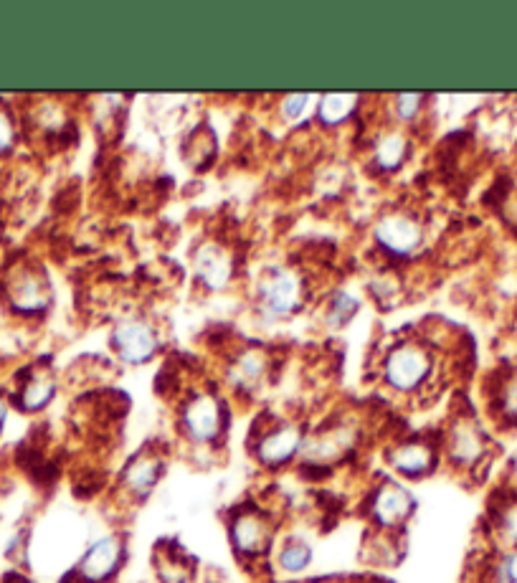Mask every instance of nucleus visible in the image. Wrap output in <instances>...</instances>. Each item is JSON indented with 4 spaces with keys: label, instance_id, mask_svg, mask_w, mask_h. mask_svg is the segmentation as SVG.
<instances>
[{
    "label": "nucleus",
    "instance_id": "nucleus-1",
    "mask_svg": "<svg viewBox=\"0 0 517 583\" xmlns=\"http://www.w3.org/2000/svg\"><path fill=\"white\" fill-rule=\"evenodd\" d=\"M431 355L429 350L421 345H401V348L391 350L383 363V376H386L388 386L396 391H416L424 386L426 378L431 376Z\"/></svg>",
    "mask_w": 517,
    "mask_h": 583
},
{
    "label": "nucleus",
    "instance_id": "nucleus-2",
    "mask_svg": "<svg viewBox=\"0 0 517 583\" xmlns=\"http://www.w3.org/2000/svg\"><path fill=\"white\" fill-rule=\"evenodd\" d=\"M8 302L13 310L23 312V315H33V312H44L51 305V287L46 282L44 274L33 272V269H21L8 279Z\"/></svg>",
    "mask_w": 517,
    "mask_h": 583
},
{
    "label": "nucleus",
    "instance_id": "nucleus-3",
    "mask_svg": "<svg viewBox=\"0 0 517 583\" xmlns=\"http://www.w3.org/2000/svg\"><path fill=\"white\" fill-rule=\"evenodd\" d=\"M112 348L125 363H145L158 350V335L147 322L125 320L112 333Z\"/></svg>",
    "mask_w": 517,
    "mask_h": 583
},
{
    "label": "nucleus",
    "instance_id": "nucleus-4",
    "mask_svg": "<svg viewBox=\"0 0 517 583\" xmlns=\"http://www.w3.org/2000/svg\"><path fill=\"white\" fill-rule=\"evenodd\" d=\"M259 297H262L264 310L272 312V315H289L292 310H297L302 300V284L300 279L294 277L287 269H274L267 279H262L259 284Z\"/></svg>",
    "mask_w": 517,
    "mask_h": 583
},
{
    "label": "nucleus",
    "instance_id": "nucleus-5",
    "mask_svg": "<svg viewBox=\"0 0 517 583\" xmlns=\"http://www.w3.org/2000/svg\"><path fill=\"white\" fill-rule=\"evenodd\" d=\"M376 239L383 249L393 251L398 257H406L421 244V226L403 213H391L378 221Z\"/></svg>",
    "mask_w": 517,
    "mask_h": 583
},
{
    "label": "nucleus",
    "instance_id": "nucleus-6",
    "mask_svg": "<svg viewBox=\"0 0 517 583\" xmlns=\"http://www.w3.org/2000/svg\"><path fill=\"white\" fill-rule=\"evenodd\" d=\"M122 563V543L115 535H104L87 551V556L79 563V576L84 581L102 583L120 568Z\"/></svg>",
    "mask_w": 517,
    "mask_h": 583
},
{
    "label": "nucleus",
    "instance_id": "nucleus-7",
    "mask_svg": "<svg viewBox=\"0 0 517 583\" xmlns=\"http://www.w3.org/2000/svg\"><path fill=\"white\" fill-rule=\"evenodd\" d=\"M183 424H186L188 434L196 442H211L216 439L218 429H221V409H218L216 398L211 396H196L183 411Z\"/></svg>",
    "mask_w": 517,
    "mask_h": 583
},
{
    "label": "nucleus",
    "instance_id": "nucleus-8",
    "mask_svg": "<svg viewBox=\"0 0 517 583\" xmlns=\"http://www.w3.org/2000/svg\"><path fill=\"white\" fill-rule=\"evenodd\" d=\"M193 269L206 287L221 289L231 279V257L213 241H206L193 254Z\"/></svg>",
    "mask_w": 517,
    "mask_h": 583
},
{
    "label": "nucleus",
    "instance_id": "nucleus-9",
    "mask_svg": "<svg viewBox=\"0 0 517 583\" xmlns=\"http://www.w3.org/2000/svg\"><path fill=\"white\" fill-rule=\"evenodd\" d=\"M414 510V497L398 485H386L373 500V515L381 525H396L406 520Z\"/></svg>",
    "mask_w": 517,
    "mask_h": 583
},
{
    "label": "nucleus",
    "instance_id": "nucleus-10",
    "mask_svg": "<svg viewBox=\"0 0 517 583\" xmlns=\"http://www.w3.org/2000/svg\"><path fill=\"white\" fill-rule=\"evenodd\" d=\"M302 444V434L297 426H284V429L272 431L259 444V459L267 464H284L297 454Z\"/></svg>",
    "mask_w": 517,
    "mask_h": 583
},
{
    "label": "nucleus",
    "instance_id": "nucleus-11",
    "mask_svg": "<svg viewBox=\"0 0 517 583\" xmlns=\"http://www.w3.org/2000/svg\"><path fill=\"white\" fill-rule=\"evenodd\" d=\"M231 540H234L236 551L246 553V556H254V553L264 551V545H267L269 540V530L262 518H256V515H241L234 523V528H231Z\"/></svg>",
    "mask_w": 517,
    "mask_h": 583
},
{
    "label": "nucleus",
    "instance_id": "nucleus-12",
    "mask_svg": "<svg viewBox=\"0 0 517 583\" xmlns=\"http://www.w3.org/2000/svg\"><path fill=\"white\" fill-rule=\"evenodd\" d=\"M56 396V381L49 373H33L18 391V406L21 411H41L51 404V398Z\"/></svg>",
    "mask_w": 517,
    "mask_h": 583
},
{
    "label": "nucleus",
    "instance_id": "nucleus-13",
    "mask_svg": "<svg viewBox=\"0 0 517 583\" xmlns=\"http://www.w3.org/2000/svg\"><path fill=\"white\" fill-rule=\"evenodd\" d=\"M391 462L401 475L421 477L426 475L431 469V464H434V454H431V449L426 447V444L409 442L401 444V447L391 454Z\"/></svg>",
    "mask_w": 517,
    "mask_h": 583
},
{
    "label": "nucleus",
    "instance_id": "nucleus-14",
    "mask_svg": "<svg viewBox=\"0 0 517 583\" xmlns=\"http://www.w3.org/2000/svg\"><path fill=\"white\" fill-rule=\"evenodd\" d=\"M358 97L355 94H325L317 104V115L325 125H340L343 120H348V115L355 109Z\"/></svg>",
    "mask_w": 517,
    "mask_h": 583
},
{
    "label": "nucleus",
    "instance_id": "nucleus-15",
    "mask_svg": "<svg viewBox=\"0 0 517 583\" xmlns=\"http://www.w3.org/2000/svg\"><path fill=\"white\" fill-rule=\"evenodd\" d=\"M158 480H160V464L155 462V459H140V462H135L130 469H127V475H125L127 487L140 497H145L147 492L153 490Z\"/></svg>",
    "mask_w": 517,
    "mask_h": 583
},
{
    "label": "nucleus",
    "instance_id": "nucleus-16",
    "mask_svg": "<svg viewBox=\"0 0 517 583\" xmlns=\"http://www.w3.org/2000/svg\"><path fill=\"white\" fill-rule=\"evenodd\" d=\"M452 454L459 459V462L469 464L482 454V436L474 426L462 424L454 429L452 434Z\"/></svg>",
    "mask_w": 517,
    "mask_h": 583
},
{
    "label": "nucleus",
    "instance_id": "nucleus-17",
    "mask_svg": "<svg viewBox=\"0 0 517 583\" xmlns=\"http://www.w3.org/2000/svg\"><path fill=\"white\" fill-rule=\"evenodd\" d=\"M406 153H409V142H406L403 135H396V132H393V135L381 137L376 145L378 168L396 170L398 165L403 163V158H406Z\"/></svg>",
    "mask_w": 517,
    "mask_h": 583
},
{
    "label": "nucleus",
    "instance_id": "nucleus-18",
    "mask_svg": "<svg viewBox=\"0 0 517 583\" xmlns=\"http://www.w3.org/2000/svg\"><path fill=\"white\" fill-rule=\"evenodd\" d=\"M310 561H312L310 545L300 543V540L284 545V551L279 553V566H282L287 573L305 571V568L310 566Z\"/></svg>",
    "mask_w": 517,
    "mask_h": 583
},
{
    "label": "nucleus",
    "instance_id": "nucleus-19",
    "mask_svg": "<svg viewBox=\"0 0 517 583\" xmlns=\"http://www.w3.org/2000/svg\"><path fill=\"white\" fill-rule=\"evenodd\" d=\"M264 373V360L259 353H244L236 363V378L241 383H254Z\"/></svg>",
    "mask_w": 517,
    "mask_h": 583
},
{
    "label": "nucleus",
    "instance_id": "nucleus-20",
    "mask_svg": "<svg viewBox=\"0 0 517 583\" xmlns=\"http://www.w3.org/2000/svg\"><path fill=\"white\" fill-rule=\"evenodd\" d=\"M355 312H358V302H355L350 295H345V292H340V295L335 297V302H332L330 320L335 322V325H345Z\"/></svg>",
    "mask_w": 517,
    "mask_h": 583
},
{
    "label": "nucleus",
    "instance_id": "nucleus-21",
    "mask_svg": "<svg viewBox=\"0 0 517 583\" xmlns=\"http://www.w3.org/2000/svg\"><path fill=\"white\" fill-rule=\"evenodd\" d=\"M16 142V125L6 107H0V155H6Z\"/></svg>",
    "mask_w": 517,
    "mask_h": 583
},
{
    "label": "nucleus",
    "instance_id": "nucleus-22",
    "mask_svg": "<svg viewBox=\"0 0 517 583\" xmlns=\"http://www.w3.org/2000/svg\"><path fill=\"white\" fill-rule=\"evenodd\" d=\"M421 102H424L421 94H401V97H396V115L401 120H414L419 115Z\"/></svg>",
    "mask_w": 517,
    "mask_h": 583
},
{
    "label": "nucleus",
    "instance_id": "nucleus-23",
    "mask_svg": "<svg viewBox=\"0 0 517 583\" xmlns=\"http://www.w3.org/2000/svg\"><path fill=\"white\" fill-rule=\"evenodd\" d=\"M307 102H310L307 94H289V97H284V102H282L284 117H287V120H297V117H300L307 109Z\"/></svg>",
    "mask_w": 517,
    "mask_h": 583
},
{
    "label": "nucleus",
    "instance_id": "nucleus-24",
    "mask_svg": "<svg viewBox=\"0 0 517 583\" xmlns=\"http://www.w3.org/2000/svg\"><path fill=\"white\" fill-rule=\"evenodd\" d=\"M502 525H505V533L507 538L512 540V543L517 545V505L510 507L505 513V520H502Z\"/></svg>",
    "mask_w": 517,
    "mask_h": 583
},
{
    "label": "nucleus",
    "instance_id": "nucleus-25",
    "mask_svg": "<svg viewBox=\"0 0 517 583\" xmlns=\"http://www.w3.org/2000/svg\"><path fill=\"white\" fill-rule=\"evenodd\" d=\"M505 409L507 414L515 416L517 419V378L510 383V388H507V396H505Z\"/></svg>",
    "mask_w": 517,
    "mask_h": 583
},
{
    "label": "nucleus",
    "instance_id": "nucleus-26",
    "mask_svg": "<svg viewBox=\"0 0 517 583\" xmlns=\"http://www.w3.org/2000/svg\"><path fill=\"white\" fill-rule=\"evenodd\" d=\"M6 421H8V401L0 396V434H3V426H6Z\"/></svg>",
    "mask_w": 517,
    "mask_h": 583
}]
</instances>
